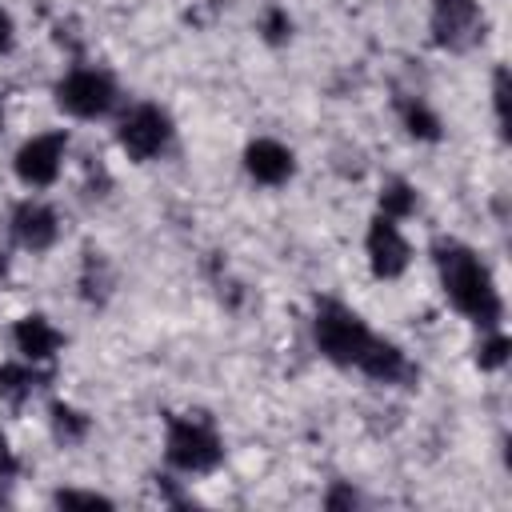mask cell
Returning a JSON list of instances; mask_svg holds the SVG:
<instances>
[{"mask_svg": "<svg viewBox=\"0 0 512 512\" xmlns=\"http://www.w3.org/2000/svg\"><path fill=\"white\" fill-rule=\"evenodd\" d=\"M432 268L436 284L456 316H464L472 328H500L504 324V296L500 284L488 268V260L456 240V236H436L432 240Z\"/></svg>", "mask_w": 512, "mask_h": 512, "instance_id": "6da1fadb", "label": "cell"}, {"mask_svg": "<svg viewBox=\"0 0 512 512\" xmlns=\"http://www.w3.org/2000/svg\"><path fill=\"white\" fill-rule=\"evenodd\" d=\"M228 456L224 432L216 424V416L188 408V412H168L164 416V464L168 472L196 480V476H212Z\"/></svg>", "mask_w": 512, "mask_h": 512, "instance_id": "7a4b0ae2", "label": "cell"}, {"mask_svg": "<svg viewBox=\"0 0 512 512\" xmlns=\"http://www.w3.org/2000/svg\"><path fill=\"white\" fill-rule=\"evenodd\" d=\"M308 328H312L316 352H320L328 364L344 368V372H356L360 360H364V352H368V348L376 344V336H380L352 304H344V300H336V296H316V300H312V320H308Z\"/></svg>", "mask_w": 512, "mask_h": 512, "instance_id": "3957f363", "label": "cell"}, {"mask_svg": "<svg viewBox=\"0 0 512 512\" xmlns=\"http://www.w3.org/2000/svg\"><path fill=\"white\" fill-rule=\"evenodd\" d=\"M52 104L80 124H96V120H112L124 108V92L120 80L92 60H76L72 68L60 72V80L52 84Z\"/></svg>", "mask_w": 512, "mask_h": 512, "instance_id": "277c9868", "label": "cell"}, {"mask_svg": "<svg viewBox=\"0 0 512 512\" xmlns=\"http://www.w3.org/2000/svg\"><path fill=\"white\" fill-rule=\"evenodd\" d=\"M112 136L124 160L132 164H156L176 148V120L156 100H124V108L112 116Z\"/></svg>", "mask_w": 512, "mask_h": 512, "instance_id": "5b68a950", "label": "cell"}, {"mask_svg": "<svg viewBox=\"0 0 512 512\" xmlns=\"http://www.w3.org/2000/svg\"><path fill=\"white\" fill-rule=\"evenodd\" d=\"M484 36H488V16L480 0H432L428 4V40L440 52L464 56L480 48Z\"/></svg>", "mask_w": 512, "mask_h": 512, "instance_id": "8992f818", "label": "cell"}, {"mask_svg": "<svg viewBox=\"0 0 512 512\" xmlns=\"http://www.w3.org/2000/svg\"><path fill=\"white\" fill-rule=\"evenodd\" d=\"M68 148H72L68 128H44V132L24 136L20 148L12 152V176L28 192H44L60 180V172L68 164Z\"/></svg>", "mask_w": 512, "mask_h": 512, "instance_id": "52a82bcc", "label": "cell"}, {"mask_svg": "<svg viewBox=\"0 0 512 512\" xmlns=\"http://www.w3.org/2000/svg\"><path fill=\"white\" fill-rule=\"evenodd\" d=\"M60 232H64V220L56 212L52 200L28 192L12 204L8 212V244L20 248V252H32V256H44L60 244Z\"/></svg>", "mask_w": 512, "mask_h": 512, "instance_id": "ba28073f", "label": "cell"}, {"mask_svg": "<svg viewBox=\"0 0 512 512\" xmlns=\"http://www.w3.org/2000/svg\"><path fill=\"white\" fill-rule=\"evenodd\" d=\"M412 256L416 252H412V240L404 236V224L376 212L364 228V264H368L372 280H380V284L400 280L412 268Z\"/></svg>", "mask_w": 512, "mask_h": 512, "instance_id": "9c48e42d", "label": "cell"}, {"mask_svg": "<svg viewBox=\"0 0 512 512\" xmlns=\"http://www.w3.org/2000/svg\"><path fill=\"white\" fill-rule=\"evenodd\" d=\"M240 164H244V176L260 188H284L296 180V168H300L296 152L276 136H252L240 152Z\"/></svg>", "mask_w": 512, "mask_h": 512, "instance_id": "30bf717a", "label": "cell"}, {"mask_svg": "<svg viewBox=\"0 0 512 512\" xmlns=\"http://www.w3.org/2000/svg\"><path fill=\"white\" fill-rule=\"evenodd\" d=\"M12 352L32 364H56V356L64 352V332L44 312H28L12 324Z\"/></svg>", "mask_w": 512, "mask_h": 512, "instance_id": "8fae6325", "label": "cell"}, {"mask_svg": "<svg viewBox=\"0 0 512 512\" xmlns=\"http://www.w3.org/2000/svg\"><path fill=\"white\" fill-rule=\"evenodd\" d=\"M356 372L364 380H372V384H384V388H404V384L416 380V364L408 360V352L400 344L384 340V336H376V344L364 352Z\"/></svg>", "mask_w": 512, "mask_h": 512, "instance_id": "7c38bea8", "label": "cell"}, {"mask_svg": "<svg viewBox=\"0 0 512 512\" xmlns=\"http://www.w3.org/2000/svg\"><path fill=\"white\" fill-rule=\"evenodd\" d=\"M52 384V364H32L24 356H12L0 364V404L24 408Z\"/></svg>", "mask_w": 512, "mask_h": 512, "instance_id": "4fadbf2b", "label": "cell"}, {"mask_svg": "<svg viewBox=\"0 0 512 512\" xmlns=\"http://www.w3.org/2000/svg\"><path fill=\"white\" fill-rule=\"evenodd\" d=\"M116 284H120V272H116L112 256L104 248H84L80 268H76V296L88 308H104L116 296Z\"/></svg>", "mask_w": 512, "mask_h": 512, "instance_id": "5bb4252c", "label": "cell"}, {"mask_svg": "<svg viewBox=\"0 0 512 512\" xmlns=\"http://www.w3.org/2000/svg\"><path fill=\"white\" fill-rule=\"evenodd\" d=\"M396 116H400V128L412 136V140H420V144H436V140H444V120H440V112L424 100V96H400L396 100Z\"/></svg>", "mask_w": 512, "mask_h": 512, "instance_id": "9a60e30c", "label": "cell"}, {"mask_svg": "<svg viewBox=\"0 0 512 512\" xmlns=\"http://www.w3.org/2000/svg\"><path fill=\"white\" fill-rule=\"evenodd\" d=\"M48 432L60 448H80L92 436V416L68 400H52L48 404Z\"/></svg>", "mask_w": 512, "mask_h": 512, "instance_id": "2e32d148", "label": "cell"}, {"mask_svg": "<svg viewBox=\"0 0 512 512\" xmlns=\"http://www.w3.org/2000/svg\"><path fill=\"white\" fill-rule=\"evenodd\" d=\"M376 212H384V216H392L400 224L412 220L420 212V188L412 180H404V176H384L380 196H376Z\"/></svg>", "mask_w": 512, "mask_h": 512, "instance_id": "e0dca14e", "label": "cell"}, {"mask_svg": "<svg viewBox=\"0 0 512 512\" xmlns=\"http://www.w3.org/2000/svg\"><path fill=\"white\" fill-rule=\"evenodd\" d=\"M508 352H512V340H508L504 324H500V328H480L476 356H472L480 372H500V368L508 364Z\"/></svg>", "mask_w": 512, "mask_h": 512, "instance_id": "ac0fdd59", "label": "cell"}, {"mask_svg": "<svg viewBox=\"0 0 512 512\" xmlns=\"http://www.w3.org/2000/svg\"><path fill=\"white\" fill-rule=\"evenodd\" d=\"M292 12L284 8V4H264L260 8V16H256V32H260V40L264 44H272V48H280V44H288L292 40Z\"/></svg>", "mask_w": 512, "mask_h": 512, "instance_id": "d6986e66", "label": "cell"}, {"mask_svg": "<svg viewBox=\"0 0 512 512\" xmlns=\"http://www.w3.org/2000/svg\"><path fill=\"white\" fill-rule=\"evenodd\" d=\"M84 200H104L112 192V172L100 156H84V184H80Z\"/></svg>", "mask_w": 512, "mask_h": 512, "instance_id": "ffe728a7", "label": "cell"}, {"mask_svg": "<svg viewBox=\"0 0 512 512\" xmlns=\"http://www.w3.org/2000/svg\"><path fill=\"white\" fill-rule=\"evenodd\" d=\"M116 500L96 492V488H56L52 492V508H112Z\"/></svg>", "mask_w": 512, "mask_h": 512, "instance_id": "44dd1931", "label": "cell"}, {"mask_svg": "<svg viewBox=\"0 0 512 512\" xmlns=\"http://www.w3.org/2000/svg\"><path fill=\"white\" fill-rule=\"evenodd\" d=\"M16 476H20V460H16V448H12L8 432L0 428V504H8V500H12Z\"/></svg>", "mask_w": 512, "mask_h": 512, "instance_id": "7402d4cb", "label": "cell"}, {"mask_svg": "<svg viewBox=\"0 0 512 512\" xmlns=\"http://www.w3.org/2000/svg\"><path fill=\"white\" fill-rule=\"evenodd\" d=\"M508 96H512V88H508V68L496 64V72H492V112H496V132H500V136H508Z\"/></svg>", "mask_w": 512, "mask_h": 512, "instance_id": "603a6c76", "label": "cell"}, {"mask_svg": "<svg viewBox=\"0 0 512 512\" xmlns=\"http://www.w3.org/2000/svg\"><path fill=\"white\" fill-rule=\"evenodd\" d=\"M356 504H364V496H360L348 480H336V484L324 492V508H356Z\"/></svg>", "mask_w": 512, "mask_h": 512, "instance_id": "cb8c5ba5", "label": "cell"}, {"mask_svg": "<svg viewBox=\"0 0 512 512\" xmlns=\"http://www.w3.org/2000/svg\"><path fill=\"white\" fill-rule=\"evenodd\" d=\"M16 44H20L16 20H12V12L0 4V56H12V52H16Z\"/></svg>", "mask_w": 512, "mask_h": 512, "instance_id": "d4e9b609", "label": "cell"}, {"mask_svg": "<svg viewBox=\"0 0 512 512\" xmlns=\"http://www.w3.org/2000/svg\"><path fill=\"white\" fill-rule=\"evenodd\" d=\"M8 268H12V256H8V248H4V244H0V280H4V276H8Z\"/></svg>", "mask_w": 512, "mask_h": 512, "instance_id": "484cf974", "label": "cell"}, {"mask_svg": "<svg viewBox=\"0 0 512 512\" xmlns=\"http://www.w3.org/2000/svg\"><path fill=\"white\" fill-rule=\"evenodd\" d=\"M0 120H4V108H0Z\"/></svg>", "mask_w": 512, "mask_h": 512, "instance_id": "4316f807", "label": "cell"}]
</instances>
